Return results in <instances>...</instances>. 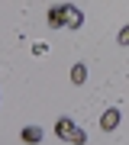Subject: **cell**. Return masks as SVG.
<instances>
[{"label": "cell", "mask_w": 129, "mask_h": 145, "mask_svg": "<svg viewBox=\"0 0 129 145\" xmlns=\"http://www.w3.org/2000/svg\"><path fill=\"white\" fill-rule=\"evenodd\" d=\"M55 135H58V139H65V142H71L74 135H77V126H74V119L62 116V119L55 123Z\"/></svg>", "instance_id": "6da1fadb"}, {"label": "cell", "mask_w": 129, "mask_h": 145, "mask_svg": "<svg viewBox=\"0 0 129 145\" xmlns=\"http://www.w3.org/2000/svg\"><path fill=\"white\" fill-rule=\"evenodd\" d=\"M81 26H84V13L77 7L65 3V29H81Z\"/></svg>", "instance_id": "7a4b0ae2"}, {"label": "cell", "mask_w": 129, "mask_h": 145, "mask_svg": "<svg viewBox=\"0 0 129 145\" xmlns=\"http://www.w3.org/2000/svg\"><path fill=\"white\" fill-rule=\"evenodd\" d=\"M116 126H119V110H116V106L103 110V116H100V129H103V132H113Z\"/></svg>", "instance_id": "3957f363"}, {"label": "cell", "mask_w": 129, "mask_h": 145, "mask_svg": "<svg viewBox=\"0 0 129 145\" xmlns=\"http://www.w3.org/2000/svg\"><path fill=\"white\" fill-rule=\"evenodd\" d=\"M20 139H23L26 145H39L42 139H45V129H39V126H26V129L20 132Z\"/></svg>", "instance_id": "277c9868"}, {"label": "cell", "mask_w": 129, "mask_h": 145, "mask_svg": "<svg viewBox=\"0 0 129 145\" xmlns=\"http://www.w3.org/2000/svg\"><path fill=\"white\" fill-rule=\"evenodd\" d=\"M48 26L52 29H65V3H58V7L48 10Z\"/></svg>", "instance_id": "5b68a950"}, {"label": "cell", "mask_w": 129, "mask_h": 145, "mask_svg": "<svg viewBox=\"0 0 129 145\" xmlns=\"http://www.w3.org/2000/svg\"><path fill=\"white\" fill-rule=\"evenodd\" d=\"M84 81H87V65H81V61H77V65L71 68V84H77V87H81Z\"/></svg>", "instance_id": "8992f818"}, {"label": "cell", "mask_w": 129, "mask_h": 145, "mask_svg": "<svg viewBox=\"0 0 129 145\" xmlns=\"http://www.w3.org/2000/svg\"><path fill=\"white\" fill-rule=\"evenodd\" d=\"M116 39H119V45H129V26L119 29V36H116Z\"/></svg>", "instance_id": "52a82bcc"}, {"label": "cell", "mask_w": 129, "mask_h": 145, "mask_svg": "<svg viewBox=\"0 0 129 145\" xmlns=\"http://www.w3.org/2000/svg\"><path fill=\"white\" fill-rule=\"evenodd\" d=\"M45 52H48L45 42H36V45H32V55H45Z\"/></svg>", "instance_id": "ba28073f"}, {"label": "cell", "mask_w": 129, "mask_h": 145, "mask_svg": "<svg viewBox=\"0 0 129 145\" xmlns=\"http://www.w3.org/2000/svg\"><path fill=\"white\" fill-rule=\"evenodd\" d=\"M71 142H74V145H84V142H87V135H84L81 129H77V135H74V139H71Z\"/></svg>", "instance_id": "9c48e42d"}]
</instances>
